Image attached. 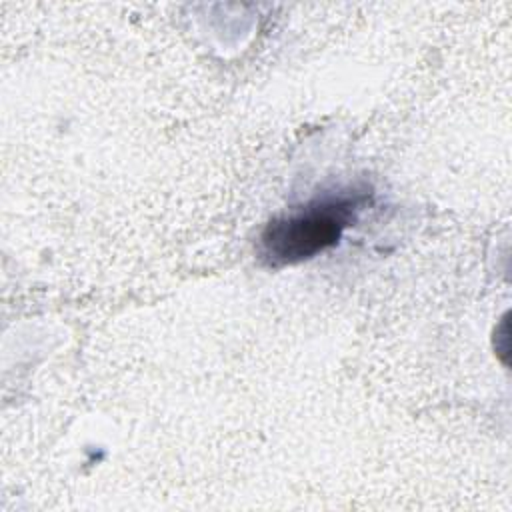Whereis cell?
Instances as JSON below:
<instances>
[{"instance_id":"6da1fadb","label":"cell","mask_w":512,"mask_h":512,"mask_svg":"<svg viewBox=\"0 0 512 512\" xmlns=\"http://www.w3.org/2000/svg\"><path fill=\"white\" fill-rule=\"evenodd\" d=\"M362 198L332 196L274 218L260 236V252L272 266L308 260L338 244L344 228L354 222Z\"/></svg>"}]
</instances>
